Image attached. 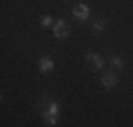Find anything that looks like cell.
Masks as SVG:
<instances>
[{
  "label": "cell",
  "instance_id": "cell-8",
  "mask_svg": "<svg viewBox=\"0 0 133 127\" xmlns=\"http://www.w3.org/2000/svg\"><path fill=\"white\" fill-rule=\"evenodd\" d=\"M104 32H106V17H97L93 21V34L97 36V34H104Z\"/></svg>",
  "mask_w": 133,
  "mask_h": 127
},
{
  "label": "cell",
  "instance_id": "cell-2",
  "mask_svg": "<svg viewBox=\"0 0 133 127\" xmlns=\"http://www.w3.org/2000/svg\"><path fill=\"white\" fill-rule=\"evenodd\" d=\"M53 36H55L57 40L68 38V36H70V23H68V19H63V17L55 19V26H53Z\"/></svg>",
  "mask_w": 133,
  "mask_h": 127
},
{
  "label": "cell",
  "instance_id": "cell-3",
  "mask_svg": "<svg viewBox=\"0 0 133 127\" xmlns=\"http://www.w3.org/2000/svg\"><path fill=\"white\" fill-rule=\"evenodd\" d=\"M72 17L76 21H89L91 19V9L85 4V2H76L72 7Z\"/></svg>",
  "mask_w": 133,
  "mask_h": 127
},
{
  "label": "cell",
  "instance_id": "cell-1",
  "mask_svg": "<svg viewBox=\"0 0 133 127\" xmlns=\"http://www.w3.org/2000/svg\"><path fill=\"white\" fill-rule=\"evenodd\" d=\"M59 112H61L59 102L51 100V104H49V106L42 110V112H40V117H42V121H44V125H46V127H55V125H57V121H59Z\"/></svg>",
  "mask_w": 133,
  "mask_h": 127
},
{
  "label": "cell",
  "instance_id": "cell-6",
  "mask_svg": "<svg viewBox=\"0 0 133 127\" xmlns=\"http://www.w3.org/2000/svg\"><path fill=\"white\" fill-rule=\"evenodd\" d=\"M53 68H55V61H53L51 55H40V57H38V70H40L42 74L51 72Z\"/></svg>",
  "mask_w": 133,
  "mask_h": 127
},
{
  "label": "cell",
  "instance_id": "cell-10",
  "mask_svg": "<svg viewBox=\"0 0 133 127\" xmlns=\"http://www.w3.org/2000/svg\"><path fill=\"white\" fill-rule=\"evenodd\" d=\"M40 26L42 28H53L55 26V19L51 17V15H42V17H40Z\"/></svg>",
  "mask_w": 133,
  "mask_h": 127
},
{
  "label": "cell",
  "instance_id": "cell-5",
  "mask_svg": "<svg viewBox=\"0 0 133 127\" xmlns=\"http://www.w3.org/2000/svg\"><path fill=\"white\" fill-rule=\"evenodd\" d=\"M85 59L91 63V68H93V70H99V72H102V70H104V66H106L104 57L99 55V53H93V51H89V53L85 55Z\"/></svg>",
  "mask_w": 133,
  "mask_h": 127
},
{
  "label": "cell",
  "instance_id": "cell-7",
  "mask_svg": "<svg viewBox=\"0 0 133 127\" xmlns=\"http://www.w3.org/2000/svg\"><path fill=\"white\" fill-rule=\"evenodd\" d=\"M108 63H110V68H112V70H116V72H118V70H125V66H127L125 59H123L121 55H112V57L108 59Z\"/></svg>",
  "mask_w": 133,
  "mask_h": 127
},
{
  "label": "cell",
  "instance_id": "cell-4",
  "mask_svg": "<svg viewBox=\"0 0 133 127\" xmlns=\"http://www.w3.org/2000/svg\"><path fill=\"white\" fill-rule=\"evenodd\" d=\"M99 83H102V87L104 89H114L116 85H118V76H116V70H106L104 74H102V78H99Z\"/></svg>",
  "mask_w": 133,
  "mask_h": 127
},
{
  "label": "cell",
  "instance_id": "cell-9",
  "mask_svg": "<svg viewBox=\"0 0 133 127\" xmlns=\"http://www.w3.org/2000/svg\"><path fill=\"white\" fill-rule=\"evenodd\" d=\"M51 104V93H42L40 98H38V104H36V110H38V115L42 112V110Z\"/></svg>",
  "mask_w": 133,
  "mask_h": 127
}]
</instances>
